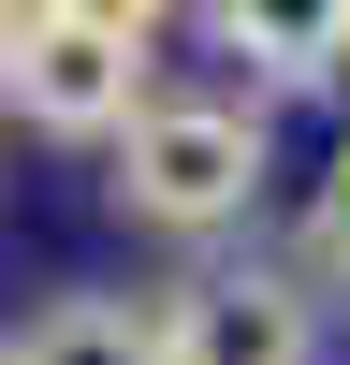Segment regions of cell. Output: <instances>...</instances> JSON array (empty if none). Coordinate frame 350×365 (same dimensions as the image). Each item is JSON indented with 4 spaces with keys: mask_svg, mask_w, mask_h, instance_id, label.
Returning <instances> with one entry per match:
<instances>
[{
    "mask_svg": "<svg viewBox=\"0 0 350 365\" xmlns=\"http://www.w3.org/2000/svg\"><path fill=\"white\" fill-rule=\"evenodd\" d=\"M58 15H88V29H132V44H161V29H175V0H58Z\"/></svg>",
    "mask_w": 350,
    "mask_h": 365,
    "instance_id": "obj_6",
    "label": "cell"
},
{
    "mask_svg": "<svg viewBox=\"0 0 350 365\" xmlns=\"http://www.w3.org/2000/svg\"><path fill=\"white\" fill-rule=\"evenodd\" d=\"M321 292H350V161H336V190H321Z\"/></svg>",
    "mask_w": 350,
    "mask_h": 365,
    "instance_id": "obj_7",
    "label": "cell"
},
{
    "mask_svg": "<svg viewBox=\"0 0 350 365\" xmlns=\"http://www.w3.org/2000/svg\"><path fill=\"white\" fill-rule=\"evenodd\" d=\"M161 365H321V278H292V263H204L161 307Z\"/></svg>",
    "mask_w": 350,
    "mask_h": 365,
    "instance_id": "obj_3",
    "label": "cell"
},
{
    "mask_svg": "<svg viewBox=\"0 0 350 365\" xmlns=\"http://www.w3.org/2000/svg\"><path fill=\"white\" fill-rule=\"evenodd\" d=\"M0 103L58 146H102L117 117L146 103V44L132 29H88L58 0H0Z\"/></svg>",
    "mask_w": 350,
    "mask_h": 365,
    "instance_id": "obj_2",
    "label": "cell"
},
{
    "mask_svg": "<svg viewBox=\"0 0 350 365\" xmlns=\"http://www.w3.org/2000/svg\"><path fill=\"white\" fill-rule=\"evenodd\" d=\"M204 29L262 88H336L350 73V0H204Z\"/></svg>",
    "mask_w": 350,
    "mask_h": 365,
    "instance_id": "obj_4",
    "label": "cell"
},
{
    "mask_svg": "<svg viewBox=\"0 0 350 365\" xmlns=\"http://www.w3.org/2000/svg\"><path fill=\"white\" fill-rule=\"evenodd\" d=\"M102 146H117V175H102V190H117V220L175 234V249H219V234L262 205V175H277L248 103H161V88H146V103L117 117Z\"/></svg>",
    "mask_w": 350,
    "mask_h": 365,
    "instance_id": "obj_1",
    "label": "cell"
},
{
    "mask_svg": "<svg viewBox=\"0 0 350 365\" xmlns=\"http://www.w3.org/2000/svg\"><path fill=\"white\" fill-rule=\"evenodd\" d=\"M0 365H161V307H132V292H58V307L15 322Z\"/></svg>",
    "mask_w": 350,
    "mask_h": 365,
    "instance_id": "obj_5",
    "label": "cell"
}]
</instances>
